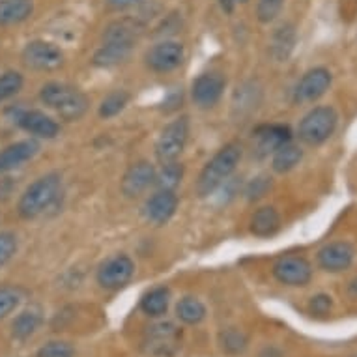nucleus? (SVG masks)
I'll use <instances>...</instances> for the list:
<instances>
[{
    "label": "nucleus",
    "mask_w": 357,
    "mask_h": 357,
    "mask_svg": "<svg viewBox=\"0 0 357 357\" xmlns=\"http://www.w3.org/2000/svg\"><path fill=\"white\" fill-rule=\"evenodd\" d=\"M135 273V264L129 257L118 255L114 258H109L98 271V282L105 290H118L126 287L131 277Z\"/></svg>",
    "instance_id": "nucleus-9"
},
{
    "label": "nucleus",
    "mask_w": 357,
    "mask_h": 357,
    "mask_svg": "<svg viewBox=\"0 0 357 357\" xmlns=\"http://www.w3.org/2000/svg\"><path fill=\"white\" fill-rule=\"evenodd\" d=\"M189 137V122L188 118H178L170 122L167 128L161 131L158 142H155V155L163 165L174 163L180 158L183 148L188 144Z\"/></svg>",
    "instance_id": "nucleus-5"
},
{
    "label": "nucleus",
    "mask_w": 357,
    "mask_h": 357,
    "mask_svg": "<svg viewBox=\"0 0 357 357\" xmlns=\"http://www.w3.org/2000/svg\"><path fill=\"white\" fill-rule=\"evenodd\" d=\"M60 178L56 174H47L36 180L19 200V215L23 219H34L47 211L56 202L60 195Z\"/></svg>",
    "instance_id": "nucleus-3"
},
{
    "label": "nucleus",
    "mask_w": 357,
    "mask_h": 357,
    "mask_svg": "<svg viewBox=\"0 0 357 357\" xmlns=\"http://www.w3.org/2000/svg\"><path fill=\"white\" fill-rule=\"evenodd\" d=\"M331 81L333 75L328 68H312L299 79L294 90V98L299 103H312L328 92Z\"/></svg>",
    "instance_id": "nucleus-8"
},
{
    "label": "nucleus",
    "mask_w": 357,
    "mask_h": 357,
    "mask_svg": "<svg viewBox=\"0 0 357 357\" xmlns=\"http://www.w3.org/2000/svg\"><path fill=\"white\" fill-rule=\"evenodd\" d=\"M219 346L229 356H240V354L247 350L249 339H247V335L241 329L227 328L219 333Z\"/></svg>",
    "instance_id": "nucleus-27"
},
{
    "label": "nucleus",
    "mask_w": 357,
    "mask_h": 357,
    "mask_svg": "<svg viewBox=\"0 0 357 357\" xmlns=\"http://www.w3.org/2000/svg\"><path fill=\"white\" fill-rule=\"evenodd\" d=\"M225 79L219 73H202L193 82V101L202 109L213 107L221 100Z\"/></svg>",
    "instance_id": "nucleus-14"
},
{
    "label": "nucleus",
    "mask_w": 357,
    "mask_h": 357,
    "mask_svg": "<svg viewBox=\"0 0 357 357\" xmlns=\"http://www.w3.org/2000/svg\"><path fill=\"white\" fill-rule=\"evenodd\" d=\"M36 357H75V348L62 340H51L41 346Z\"/></svg>",
    "instance_id": "nucleus-32"
},
{
    "label": "nucleus",
    "mask_w": 357,
    "mask_h": 357,
    "mask_svg": "<svg viewBox=\"0 0 357 357\" xmlns=\"http://www.w3.org/2000/svg\"><path fill=\"white\" fill-rule=\"evenodd\" d=\"M279 229H281V217L273 206H264L255 211L251 219L252 234L258 238H270V236L277 234Z\"/></svg>",
    "instance_id": "nucleus-19"
},
{
    "label": "nucleus",
    "mask_w": 357,
    "mask_h": 357,
    "mask_svg": "<svg viewBox=\"0 0 357 357\" xmlns=\"http://www.w3.org/2000/svg\"><path fill=\"white\" fill-rule=\"evenodd\" d=\"M15 122L24 131H29L30 135L41 137V139H54L60 131L59 123L40 111H19L15 114Z\"/></svg>",
    "instance_id": "nucleus-15"
},
{
    "label": "nucleus",
    "mask_w": 357,
    "mask_h": 357,
    "mask_svg": "<svg viewBox=\"0 0 357 357\" xmlns=\"http://www.w3.org/2000/svg\"><path fill=\"white\" fill-rule=\"evenodd\" d=\"M40 150V144L36 141H21L10 144L0 152V172H8L21 167L23 163L30 161Z\"/></svg>",
    "instance_id": "nucleus-17"
},
{
    "label": "nucleus",
    "mask_w": 357,
    "mask_h": 357,
    "mask_svg": "<svg viewBox=\"0 0 357 357\" xmlns=\"http://www.w3.org/2000/svg\"><path fill=\"white\" fill-rule=\"evenodd\" d=\"M19 301H21V296L15 288H0V320L6 318L8 314H12L13 310L19 307Z\"/></svg>",
    "instance_id": "nucleus-34"
},
{
    "label": "nucleus",
    "mask_w": 357,
    "mask_h": 357,
    "mask_svg": "<svg viewBox=\"0 0 357 357\" xmlns=\"http://www.w3.org/2000/svg\"><path fill=\"white\" fill-rule=\"evenodd\" d=\"M32 0H0V26L23 23L32 15Z\"/></svg>",
    "instance_id": "nucleus-21"
},
{
    "label": "nucleus",
    "mask_w": 357,
    "mask_h": 357,
    "mask_svg": "<svg viewBox=\"0 0 357 357\" xmlns=\"http://www.w3.org/2000/svg\"><path fill=\"white\" fill-rule=\"evenodd\" d=\"M290 129L287 126H264L257 131L258 141V152L266 155V153L275 152L277 148L290 142Z\"/></svg>",
    "instance_id": "nucleus-20"
},
{
    "label": "nucleus",
    "mask_w": 357,
    "mask_h": 357,
    "mask_svg": "<svg viewBox=\"0 0 357 357\" xmlns=\"http://www.w3.org/2000/svg\"><path fill=\"white\" fill-rule=\"evenodd\" d=\"M356 258V249L348 241H331L318 251V266L328 273H342Z\"/></svg>",
    "instance_id": "nucleus-11"
},
{
    "label": "nucleus",
    "mask_w": 357,
    "mask_h": 357,
    "mask_svg": "<svg viewBox=\"0 0 357 357\" xmlns=\"http://www.w3.org/2000/svg\"><path fill=\"white\" fill-rule=\"evenodd\" d=\"M176 208H178V199L172 191H165L161 189L155 193L152 199L146 202V217L155 225H163L174 215Z\"/></svg>",
    "instance_id": "nucleus-18"
},
{
    "label": "nucleus",
    "mask_w": 357,
    "mask_h": 357,
    "mask_svg": "<svg viewBox=\"0 0 357 357\" xmlns=\"http://www.w3.org/2000/svg\"><path fill=\"white\" fill-rule=\"evenodd\" d=\"M294 47H296V29H294V24H281L273 32V38H271V54H273V59L279 60V62H287L288 56L292 54Z\"/></svg>",
    "instance_id": "nucleus-22"
},
{
    "label": "nucleus",
    "mask_w": 357,
    "mask_h": 357,
    "mask_svg": "<svg viewBox=\"0 0 357 357\" xmlns=\"http://www.w3.org/2000/svg\"><path fill=\"white\" fill-rule=\"evenodd\" d=\"M284 0H258L257 15L260 23H271L281 13Z\"/></svg>",
    "instance_id": "nucleus-33"
},
{
    "label": "nucleus",
    "mask_w": 357,
    "mask_h": 357,
    "mask_svg": "<svg viewBox=\"0 0 357 357\" xmlns=\"http://www.w3.org/2000/svg\"><path fill=\"white\" fill-rule=\"evenodd\" d=\"M135 41L120 38H103V45L94 54V64L100 68H111L128 59Z\"/></svg>",
    "instance_id": "nucleus-16"
},
{
    "label": "nucleus",
    "mask_w": 357,
    "mask_h": 357,
    "mask_svg": "<svg viewBox=\"0 0 357 357\" xmlns=\"http://www.w3.org/2000/svg\"><path fill=\"white\" fill-rule=\"evenodd\" d=\"M183 60V45L178 41H161L155 43L146 53V64L158 73L176 70Z\"/></svg>",
    "instance_id": "nucleus-12"
},
{
    "label": "nucleus",
    "mask_w": 357,
    "mask_h": 357,
    "mask_svg": "<svg viewBox=\"0 0 357 357\" xmlns=\"http://www.w3.org/2000/svg\"><path fill=\"white\" fill-rule=\"evenodd\" d=\"M144 0H107V4L112 8V10H128V8H133L137 4H142Z\"/></svg>",
    "instance_id": "nucleus-38"
},
{
    "label": "nucleus",
    "mask_w": 357,
    "mask_h": 357,
    "mask_svg": "<svg viewBox=\"0 0 357 357\" xmlns=\"http://www.w3.org/2000/svg\"><path fill=\"white\" fill-rule=\"evenodd\" d=\"M128 101H129L128 92H123V90H116V92H112V94H109L105 100L101 101L100 116L101 118L116 116L118 112H122L123 107L128 105Z\"/></svg>",
    "instance_id": "nucleus-29"
},
{
    "label": "nucleus",
    "mask_w": 357,
    "mask_h": 357,
    "mask_svg": "<svg viewBox=\"0 0 357 357\" xmlns=\"http://www.w3.org/2000/svg\"><path fill=\"white\" fill-rule=\"evenodd\" d=\"M40 100L47 107L54 109L64 120H79L86 112L88 100L79 88L62 82H51L41 88Z\"/></svg>",
    "instance_id": "nucleus-2"
},
{
    "label": "nucleus",
    "mask_w": 357,
    "mask_h": 357,
    "mask_svg": "<svg viewBox=\"0 0 357 357\" xmlns=\"http://www.w3.org/2000/svg\"><path fill=\"white\" fill-rule=\"evenodd\" d=\"M170 305V290L165 287H155L150 292H146L141 299V309L144 314L152 318L163 317L169 310Z\"/></svg>",
    "instance_id": "nucleus-23"
},
{
    "label": "nucleus",
    "mask_w": 357,
    "mask_h": 357,
    "mask_svg": "<svg viewBox=\"0 0 357 357\" xmlns=\"http://www.w3.org/2000/svg\"><path fill=\"white\" fill-rule=\"evenodd\" d=\"M178 342H180V329L176 328L174 324L161 322L148 329L144 346L148 354L152 356L169 357L176 351Z\"/></svg>",
    "instance_id": "nucleus-10"
},
{
    "label": "nucleus",
    "mask_w": 357,
    "mask_h": 357,
    "mask_svg": "<svg viewBox=\"0 0 357 357\" xmlns=\"http://www.w3.org/2000/svg\"><path fill=\"white\" fill-rule=\"evenodd\" d=\"M23 88V75L17 71H6L0 75V103L10 100Z\"/></svg>",
    "instance_id": "nucleus-31"
},
{
    "label": "nucleus",
    "mask_w": 357,
    "mask_h": 357,
    "mask_svg": "<svg viewBox=\"0 0 357 357\" xmlns=\"http://www.w3.org/2000/svg\"><path fill=\"white\" fill-rule=\"evenodd\" d=\"M23 62L32 70L53 71L64 64V54L49 41H30L23 49Z\"/></svg>",
    "instance_id": "nucleus-7"
},
{
    "label": "nucleus",
    "mask_w": 357,
    "mask_h": 357,
    "mask_svg": "<svg viewBox=\"0 0 357 357\" xmlns=\"http://www.w3.org/2000/svg\"><path fill=\"white\" fill-rule=\"evenodd\" d=\"M346 292H348V296H350L351 299H357V277H356V279H351V281L348 282V288H346Z\"/></svg>",
    "instance_id": "nucleus-40"
},
{
    "label": "nucleus",
    "mask_w": 357,
    "mask_h": 357,
    "mask_svg": "<svg viewBox=\"0 0 357 357\" xmlns=\"http://www.w3.org/2000/svg\"><path fill=\"white\" fill-rule=\"evenodd\" d=\"M153 183H155V169L148 161H139L131 165L128 172L123 174L122 193L129 199H135Z\"/></svg>",
    "instance_id": "nucleus-13"
},
{
    "label": "nucleus",
    "mask_w": 357,
    "mask_h": 357,
    "mask_svg": "<svg viewBox=\"0 0 357 357\" xmlns=\"http://www.w3.org/2000/svg\"><path fill=\"white\" fill-rule=\"evenodd\" d=\"M337 123H339V114H337L333 107H314L299 122V141L309 144V146H320V144H324L333 137Z\"/></svg>",
    "instance_id": "nucleus-4"
},
{
    "label": "nucleus",
    "mask_w": 357,
    "mask_h": 357,
    "mask_svg": "<svg viewBox=\"0 0 357 357\" xmlns=\"http://www.w3.org/2000/svg\"><path fill=\"white\" fill-rule=\"evenodd\" d=\"M273 277L287 287H307L312 279V266L307 258L288 255L273 264Z\"/></svg>",
    "instance_id": "nucleus-6"
},
{
    "label": "nucleus",
    "mask_w": 357,
    "mask_h": 357,
    "mask_svg": "<svg viewBox=\"0 0 357 357\" xmlns=\"http://www.w3.org/2000/svg\"><path fill=\"white\" fill-rule=\"evenodd\" d=\"M41 326V312L38 309H26L12 324V335L15 339L24 340L32 337Z\"/></svg>",
    "instance_id": "nucleus-26"
},
{
    "label": "nucleus",
    "mask_w": 357,
    "mask_h": 357,
    "mask_svg": "<svg viewBox=\"0 0 357 357\" xmlns=\"http://www.w3.org/2000/svg\"><path fill=\"white\" fill-rule=\"evenodd\" d=\"M270 189H271L270 176H257V178L249 183L245 195L249 200H258V199H262V197H266Z\"/></svg>",
    "instance_id": "nucleus-35"
},
{
    "label": "nucleus",
    "mask_w": 357,
    "mask_h": 357,
    "mask_svg": "<svg viewBox=\"0 0 357 357\" xmlns=\"http://www.w3.org/2000/svg\"><path fill=\"white\" fill-rule=\"evenodd\" d=\"M240 158L241 148L238 144H227L222 150H219L200 172L199 182H197L199 197L204 199V197L215 193L217 189L221 188L222 183L229 180L230 174L234 172L236 165L240 163Z\"/></svg>",
    "instance_id": "nucleus-1"
},
{
    "label": "nucleus",
    "mask_w": 357,
    "mask_h": 357,
    "mask_svg": "<svg viewBox=\"0 0 357 357\" xmlns=\"http://www.w3.org/2000/svg\"><path fill=\"white\" fill-rule=\"evenodd\" d=\"M238 2H245V0H221V6L225 12H232L234 10V6L238 4Z\"/></svg>",
    "instance_id": "nucleus-39"
},
{
    "label": "nucleus",
    "mask_w": 357,
    "mask_h": 357,
    "mask_svg": "<svg viewBox=\"0 0 357 357\" xmlns=\"http://www.w3.org/2000/svg\"><path fill=\"white\" fill-rule=\"evenodd\" d=\"M176 317L188 326H197L206 318V307L200 299L188 296V298L180 299L176 305Z\"/></svg>",
    "instance_id": "nucleus-25"
},
{
    "label": "nucleus",
    "mask_w": 357,
    "mask_h": 357,
    "mask_svg": "<svg viewBox=\"0 0 357 357\" xmlns=\"http://www.w3.org/2000/svg\"><path fill=\"white\" fill-rule=\"evenodd\" d=\"M333 307V299L328 294H318L314 298L309 301V310L312 314H317V317H324V314H328L329 310Z\"/></svg>",
    "instance_id": "nucleus-37"
},
{
    "label": "nucleus",
    "mask_w": 357,
    "mask_h": 357,
    "mask_svg": "<svg viewBox=\"0 0 357 357\" xmlns=\"http://www.w3.org/2000/svg\"><path fill=\"white\" fill-rule=\"evenodd\" d=\"M351 357H357V354H356V356H351Z\"/></svg>",
    "instance_id": "nucleus-41"
},
{
    "label": "nucleus",
    "mask_w": 357,
    "mask_h": 357,
    "mask_svg": "<svg viewBox=\"0 0 357 357\" xmlns=\"http://www.w3.org/2000/svg\"><path fill=\"white\" fill-rule=\"evenodd\" d=\"M17 251V240L15 236L10 232H2L0 234V268L10 260Z\"/></svg>",
    "instance_id": "nucleus-36"
},
{
    "label": "nucleus",
    "mask_w": 357,
    "mask_h": 357,
    "mask_svg": "<svg viewBox=\"0 0 357 357\" xmlns=\"http://www.w3.org/2000/svg\"><path fill=\"white\" fill-rule=\"evenodd\" d=\"M183 170L178 163H167L163 167V170L155 174V183L159 188L165 189V191H172V189L182 182Z\"/></svg>",
    "instance_id": "nucleus-30"
},
{
    "label": "nucleus",
    "mask_w": 357,
    "mask_h": 357,
    "mask_svg": "<svg viewBox=\"0 0 357 357\" xmlns=\"http://www.w3.org/2000/svg\"><path fill=\"white\" fill-rule=\"evenodd\" d=\"M234 100V109L240 111L241 116L243 114H251L258 107V103H260V88L257 84H252V82H247L241 88H238Z\"/></svg>",
    "instance_id": "nucleus-28"
},
{
    "label": "nucleus",
    "mask_w": 357,
    "mask_h": 357,
    "mask_svg": "<svg viewBox=\"0 0 357 357\" xmlns=\"http://www.w3.org/2000/svg\"><path fill=\"white\" fill-rule=\"evenodd\" d=\"M303 158V152L299 150V146L292 144V142H287L282 144L273 152V170L279 172V174H284V172H290L292 169H296Z\"/></svg>",
    "instance_id": "nucleus-24"
}]
</instances>
